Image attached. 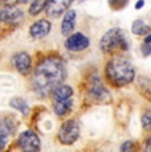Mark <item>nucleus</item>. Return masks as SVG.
I'll return each instance as SVG.
<instances>
[{
    "instance_id": "obj_1",
    "label": "nucleus",
    "mask_w": 151,
    "mask_h": 152,
    "mask_svg": "<svg viewBox=\"0 0 151 152\" xmlns=\"http://www.w3.org/2000/svg\"><path fill=\"white\" fill-rule=\"evenodd\" d=\"M66 77V68L64 61L56 56L43 58L36 66L32 77V86L39 97H48L62 85Z\"/></svg>"
},
{
    "instance_id": "obj_18",
    "label": "nucleus",
    "mask_w": 151,
    "mask_h": 152,
    "mask_svg": "<svg viewBox=\"0 0 151 152\" xmlns=\"http://www.w3.org/2000/svg\"><path fill=\"white\" fill-rule=\"evenodd\" d=\"M48 0H32L29 5V15L31 16H37L40 12H43V10L46 8Z\"/></svg>"
},
{
    "instance_id": "obj_11",
    "label": "nucleus",
    "mask_w": 151,
    "mask_h": 152,
    "mask_svg": "<svg viewBox=\"0 0 151 152\" xmlns=\"http://www.w3.org/2000/svg\"><path fill=\"white\" fill-rule=\"evenodd\" d=\"M51 32V23L45 19L33 23L29 27V34L32 39H44Z\"/></svg>"
},
{
    "instance_id": "obj_20",
    "label": "nucleus",
    "mask_w": 151,
    "mask_h": 152,
    "mask_svg": "<svg viewBox=\"0 0 151 152\" xmlns=\"http://www.w3.org/2000/svg\"><path fill=\"white\" fill-rule=\"evenodd\" d=\"M142 127H143V130H150L151 128V114L150 113H144L143 115H142Z\"/></svg>"
},
{
    "instance_id": "obj_27",
    "label": "nucleus",
    "mask_w": 151,
    "mask_h": 152,
    "mask_svg": "<svg viewBox=\"0 0 151 152\" xmlns=\"http://www.w3.org/2000/svg\"><path fill=\"white\" fill-rule=\"evenodd\" d=\"M28 0H20V3H27Z\"/></svg>"
},
{
    "instance_id": "obj_12",
    "label": "nucleus",
    "mask_w": 151,
    "mask_h": 152,
    "mask_svg": "<svg viewBox=\"0 0 151 152\" xmlns=\"http://www.w3.org/2000/svg\"><path fill=\"white\" fill-rule=\"evenodd\" d=\"M76 19H77V13L74 10H68L65 12L62 21H61V34L62 36H69L73 32L76 27Z\"/></svg>"
},
{
    "instance_id": "obj_17",
    "label": "nucleus",
    "mask_w": 151,
    "mask_h": 152,
    "mask_svg": "<svg viewBox=\"0 0 151 152\" xmlns=\"http://www.w3.org/2000/svg\"><path fill=\"white\" fill-rule=\"evenodd\" d=\"M10 106L12 107V109L17 110L19 113H21L23 115H27V114L29 113V106H28L27 102L23 98H12L10 101Z\"/></svg>"
},
{
    "instance_id": "obj_2",
    "label": "nucleus",
    "mask_w": 151,
    "mask_h": 152,
    "mask_svg": "<svg viewBox=\"0 0 151 152\" xmlns=\"http://www.w3.org/2000/svg\"><path fill=\"white\" fill-rule=\"evenodd\" d=\"M106 78L113 86L122 87L131 83L135 78V72L130 61L123 58L122 56L111 57L106 64L105 68Z\"/></svg>"
},
{
    "instance_id": "obj_14",
    "label": "nucleus",
    "mask_w": 151,
    "mask_h": 152,
    "mask_svg": "<svg viewBox=\"0 0 151 152\" xmlns=\"http://www.w3.org/2000/svg\"><path fill=\"white\" fill-rule=\"evenodd\" d=\"M13 130H15V127L11 126V123L7 119H3L1 126H0V135H1V145H0V148H1V150L5 148V144L8 143V139H10L13 134Z\"/></svg>"
},
{
    "instance_id": "obj_15",
    "label": "nucleus",
    "mask_w": 151,
    "mask_h": 152,
    "mask_svg": "<svg viewBox=\"0 0 151 152\" xmlns=\"http://www.w3.org/2000/svg\"><path fill=\"white\" fill-rule=\"evenodd\" d=\"M53 101H64V99L72 98L73 95V89L68 85H60L56 90L53 91Z\"/></svg>"
},
{
    "instance_id": "obj_4",
    "label": "nucleus",
    "mask_w": 151,
    "mask_h": 152,
    "mask_svg": "<svg viewBox=\"0 0 151 152\" xmlns=\"http://www.w3.org/2000/svg\"><path fill=\"white\" fill-rule=\"evenodd\" d=\"M88 95L97 103H109L111 101V95H110L109 90L103 86L102 81L100 80L97 74L90 77V80H89Z\"/></svg>"
},
{
    "instance_id": "obj_6",
    "label": "nucleus",
    "mask_w": 151,
    "mask_h": 152,
    "mask_svg": "<svg viewBox=\"0 0 151 152\" xmlns=\"http://www.w3.org/2000/svg\"><path fill=\"white\" fill-rule=\"evenodd\" d=\"M89 45H90L89 37L85 36L84 33H81V32L70 34L65 41V48L68 49L69 52H74V53L85 50V49L89 48Z\"/></svg>"
},
{
    "instance_id": "obj_9",
    "label": "nucleus",
    "mask_w": 151,
    "mask_h": 152,
    "mask_svg": "<svg viewBox=\"0 0 151 152\" xmlns=\"http://www.w3.org/2000/svg\"><path fill=\"white\" fill-rule=\"evenodd\" d=\"M12 64L17 72L23 75H27L32 69V58L27 52H19V53L13 54Z\"/></svg>"
},
{
    "instance_id": "obj_19",
    "label": "nucleus",
    "mask_w": 151,
    "mask_h": 152,
    "mask_svg": "<svg viewBox=\"0 0 151 152\" xmlns=\"http://www.w3.org/2000/svg\"><path fill=\"white\" fill-rule=\"evenodd\" d=\"M109 4L113 11H121L129 4V0H109Z\"/></svg>"
},
{
    "instance_id": "obj_26",
    "label": "nucleus",
    "mask_w": 151,
    "mask_h": 152,
    "mask_svg": "<svg viewBox=\"0 0 151 152\" xmlns=\"http://www.w3.org/2000/svg\"><path fill=\"white\" fill-rule=\"evenodd\" d=\"M143 4H144V1H143V0H139V1L136 3L135 8H136V10H139V8H142V7H143Z\"/></svg>"
},
{
    "instance_id": "obj_21",
    "label": "nucleus",
    "mask_w": 151,
    "mask_h": 152,
    "mask_svg": "<svg viewBox=\"0 0 151 152\" xmlns=\"http://www.w3.org/2000/svg\"><path fill=\"white\" fill-rule=\"evenodd\" d=\"M141 50H142V54H143L144 57L150 56V54H151V44H146V42H143V45H142Z\"/></svg>"
},
{
    "instance_id": "obj_10",
    "label": "nucleus",
    "mask_w": 151,
    "mask_h": 152,
    "mask_svg": "<svg viewBox=\"0 0 151 152\" xmlns=\"http://www.w3.org/2000/svg\"><path fill=\"white\" fill-rule=\"evenodd\" d=\"M73 0H48L46 4V15L52 17H59L69 10Z\"/></svg>"
},
{
    "instance_id": "obj_24",
    "label": "nucleus",
    "mask_w": 151,
    "mask_h": 152,
    "mask_svg": "<svg viewBox=\"0 0 151 152\" xmlns=\"http://www.w3.org/2000/svg\"><path fill=\"white\" fill-rule=\"evenodd\" d=\"M144 150H146V151H151V136H150V138H147L146 142H144Z\"/></svg>"
},
{
    "instance_id": "obj_16",
    "label": "nucleus",
    "mask_w": 151,
    "mask_h": 152,
    "mask_svg": "<svg viewBox=\"0 0 151 152\" xmlns=\"http://www.w3.org/2000/svg\"><path fill=\"white\" fill-rule=\"evenodd\" d=\"M131 32L134 34H138V36H146L151 32V28L143 20H135L133 23V27H131Z\"/></svg>"
},
{
    "instance_id": "obj_3",
    "label": "nucleus",
    "mask_w": 151,
    "mask_h": 152,
    "mask_svg": "<svg viewBox=\"0 0 151 152\" xmlns=\"http://www.w3.org/2000/svg\"><path fill=\"white\" fill-rule=\"evenodd\" d=\"M100 46L103 53H113V52H117L119 49H122V50L129 49V45H127L123 33L119 28L109 29L101 39Z\"/></svg>"
},
{
    "instance_id": "obj_25",
    "label": "nucleus",
    "mask_w": 151,
    "mask_h": 152,
    "mask_svg": "<svg viewBox=\"0 0 151 152\" xmlns=\"http://www.w3.org/2000/svg\"><path fill=\"white\" fill-rule=\"evenodd\" d=\"M143 42H146V44H151V32L149 34H146V36H144V41Z\"/></svg>"
},
{
    "instance_id": "obj_13",
    "label": "nucleus",
    "mask_w": 151,
    "mask_h": 152,
    "mask_svg": "<svg viewBox=\"0 0 151 152\" xmlns=\"http://www.w3.org/2000/svg\"><path fill=\"white\" fill-rule=\"evenodd\" d=\"M73 101L70 98L64 99V101H53V110L57 116H64L72 110Z\"/></svg>"
},
{
    "instance_id": "obj_5",
    "label": "nucleus",
    "mask_w": 151,
    "mask_h": 152,
    "mask_svg": "<svg viewBox=\"0 0 151 152\" xmlns=\"http://www.w3.org/2000/svg\"><path fill=\"white\" fill-rule=\"evenodd\" d=\"M59 140L62 144L70 145L73 144L80 136V126L76 119H68L65 121L60 127L59 131Z\"/></svg>"
},
{
    "instance_id": "obj_23",
    "label": "nucleus",
    "mask_w": 151,
    "mask_h": 152,
    "mask_svg": "<svg viewBox=\"0 0 151 152\" xmlns=\"http://www.w3.org/2000/svg\"><path fill=\"white\" fill-rule=\"evenodd\" d=\"M3 5H15L17 3H20V0H1Z\"/></svg>"
},
{
    "instance_id": "obj_7",
    "label": "nucleus",
    "mask_w": 151,
    "mask_h": 152,
    "mask_svg": "<svg viewBox=\"0 0 151 152\" xmlns=\"http://www.w3.org/2000/svg\"><path fill=\"white\" fill-rule=\"evenodd\" d=\"M17 144L23 151L34 152L40 150V139L32 130H27L19 136Z\"/></svg>"
},
{
    "instance_id": "obj_8",
    "label": "nucleus",
    "mask_w": 151,
    "mask_h": 152,
    "mask_svg": "<svg viewBox=\"0 0 151 152\" xmlns=\"http://www.w3.org/2000/svg\"><path fill=\"white\" fill-rule=\"evenodd\" d=\"M0 17L4 24H19L20 20H23V11L15 5H3Z\"/></svg>"
},
{
    "instance_id": "obj_22",
    "label": "nucleus",
    "mask_w": 151,
    "mask_h": 152,
    "mask_svg": "<svg viewBox=\"0 0 151 152\" xmlns=\"http://www.w3.org/2000/svg\"><path fill=\"white\" fill-rule=\"evenodd\" d=\"M133 150H134V145H133V142H130V140H129V142H125L123 143V144H122L121 145V151H133Z\"/></svg>"
}]
</instances>
